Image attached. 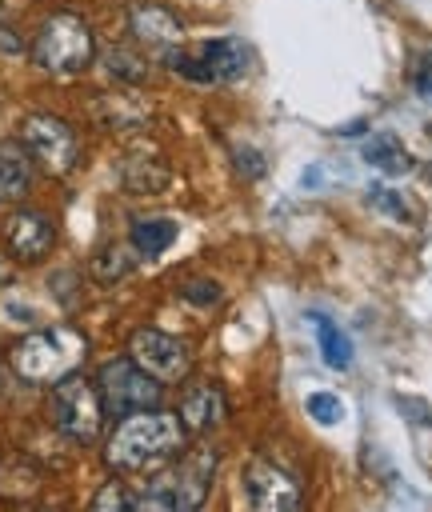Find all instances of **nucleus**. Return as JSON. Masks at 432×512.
Wrapping results in <instances>:
<instances>
[{
	"label": "nucleus",
	"mask_w": 432,
	"mask_h": 512,
	"mask_svg": "<svg viewBox=\"0 0 432 512\" xmlns=\"http://www.w3.org/2000/svg\"><path fill=\"white\" fill-rule=\"evenodd\" d=\"M184 424L176 412H160V408H144V412H128L120 416L116 432L108 436L104 460L116 472H148L168 464L176 452H184Z\"/></svg>",
	"instance_id": "nucleus-1"
},
{
	"label": "nucleus",
	"mask_w": 432,
	"mask_h": 512,
	"mask_svg": "<svg viewBox=\"0 0 432 512\" xmlns=\"http://www.w3.org/2000/svg\"><path fill=\"white\" fill-rule=\"evenodd\" d=\"M84 352H88V340L76 328L56 324V328L28 332L16 344L12 348V368L28 384H56L68 372H76V364L84 360Z\"/></svg>",
	"instance_id": "nucleus-2"
},
{
	"label": "nucleus",
	"mask_w": 432,
	"mask_h": 512,
	"mask_svg": "<svg viewBox=\"0 0 432 512\" xmlns=\"http://www.w3.org/2000/svg\"><path fill=\"white\" fill-rule=\"evenodd\" d=\"M216 472V452L212 448H196L188 456H180V464H172L168 472H160L140 496H132V508L140 512H192L204 504L208 484Z\"/></svg>",
	"instance_id": "nucleus-3"
},
{
	"label": "nucleus",
	"mask_w": 432,
	"mask_h": 512,
	"mask_svg": "<svg viewBox=\"0 0 432 512\" xmlns=\"http://www.w3.org/2000/svg\"><path fill=\"white\" fill-rule=\"evenodd\" d=\"M92 56H96L92 28L76 12H52L32 40V60L52 76H80L92 64Z\"/></svg>",
	"instance_id": "nucleus-4"
},
{
	"label": "nucleus",
	"mask_w": 432,
	"mask_h": 512,
	"mask_svg": "<svg viewBox=\"0 0 432 512\" xmlns=\"http://www.w3.org/2000/svg\"><path fill=\"white\" fill-rule=\"evenodd\" d=\"M20 148L32 156V164H40L48 176H68L80 160V136L68 120L52 116V112H32L20 120L16 128Z\"/></svg>",
	"instance_id": "nucleus-5"
},
{
	"label": "nucleus",
	"mask_w": 432,
	"mask_h": 512,
	"mask_svg": "<svg viewBox=\"0 0 432 512\" xmlns=\"http://www.w3.org/2000/svg\"><path fill=\"white\" fill-rule=\"evenodd\" d=\"M48 416L52 424L76 440V444H92L104 428V400H100V388L88 384L84 376L68 372L64 380H56L52 388V400H48Z\"/></svg>",
	"instance_id": "nucleus-6"
},
{
	"label": "nucleus",
	"mask_w": 432,
	"mask_h": 512,
	"mask_svg": "<svg viewBox=\"0 0 432 512\" xmlns=\"http://www.w3.org/2000/svg\"><path fill=\"white\" fill-rule=\"evenodd\" d=\"M168 68L192 84H224V80H240L248 72V48L232 36L220 40H204L196 52H164Z\"/></svg>",
	"instance_id": "nucleus-7"
},
{
	"label": "nucleus",
	"mask_w": 432,
	"mask_h": 512,
	"mask_svg": "<svg viewBox=\"0 0 432 512\" xmlns=\"http://www.w3.org/2000/svg\"><path fill=\"white\" fill-rule=\"evenodd\" d=\"M96 388H100L104 412H108V416H116V420H120V416H128V412L156 408V404H160V396H164L160 380H156V376H148L140 364H132V356H128V360H108V364L100 368Z\"/></svg>",
	"instance_id": "nucleus-8"
},
{
	"label": "nucleus",
	"mask_w": 432,
	"mask_h": 512,
	"mask_svg": "<svg viewBox=\"0 0 432 512\" xmlns=\"http://www.w3.org/2000/svg\"><path fill=\"white\" fill-rule=\"evenodd\" d=\"M128 356H132V364H140L160 384H176L192 368V348L180 336H168L160 328H136L128 340Z\"/></svg>",
	"instance_id": "nucleus-9"
},
{
	"label": "nucleus",
	"mask_w": 432,
	"mask_h": 512,
	"mask_svg": "<svg viewBox=\"0 0 432 512\" xmlns=\"http://www.w3.org/2000/svg\"><path fill=\"white\" fill-rule=\"evenodd\" d=\"M244 492H248V504L252 508H264V512H292L300 508V488L296 480L276 468L272 460H248L244 468Z\"/></svg>",
	"instance_id": "nucleus-10"
},
{
	"label": "nucleus",
	"mask_w": 432,
	"mask_h": 512,
	"mask_svg": "<svg viewBox=\"0 0 432 512\" xmlns=\"http://www.w3.org/2000/svg\"><path fill=\"white\" fill-rule=\"evenodd\" d=\"M4 244L20 264H36V260H44L52 252L56 224L36 208H20V212H12L4 220Z\"/></svg>",
	"instance_id": "nucleus-11"
},
{
	"label": "nucleus",
	"mask_w": 432,
	"mask_h": 512,
	"mask_svg": "<svg viewBox=\"0 0 432 512\" xmlns=\"http://www.w3.org/2000/svg\"><path fill=\"white\" fill-rule=\"evenodd\" d=\"M128 28L140 44H148L156 52H172L184 40V24L164 4H132L128 8Z\"/></svg>",
	"instance_id": "nucleus-12"
},
{
	"label": "nucleus",
	"mask_w": 432,
	"mask_h": 512,
	"mask_svg": "<svg viewBox=\"0 0 432 512\" xmlns=\"http://www.w3.org/2000/svg\"><path fill=\"white\" fill-rule=\"evenodd\" d=\"M224 412H228V400H224V388L220 384H192L184 396H180V424H184V432H208V428H216L220 420H224Z\"/></svg>",
	"instance_id": "nucleus-13"
},
{
	"label": "nucleus",
	"mask_w": 432,
	"mask_h": 512,
	"mask_svg": "<svg viewBox=\"0 0 432 512\" xmlns=\"http://www.w3.org/2000/svg\"><path fill=\"white\" fill-rule=\"evenodd\" d=\"M168 180H172V172L160 156H124V164H120V184L136 196H156L160 188H168Z\"/></svg>",
	"instance_id": "nucleus-14"
},
{
	"label": "nucleus",
	"mask_w": 432,
	"mask_h": 512,
	"mask_svg": "<svg viewBox=\"0 0 432 512\" xmlns=\"http://www.w3.org/2000/svg\"><path fill=\"white\" fill-rule=\"evenodd\" d=\"M132 248L140 252V256H148V260H156L160 252H168L172 248V240L180 236V224L176 220H168V216H148V220H132Z\"/></svg>",
	"instance_id": "nucleus-15"
},
{
	"label": "nucleus",
	"mask_w": 432,
	"mask_h": 512,
	"mask_svg": "<svg viewBox=\"0 0 432 512\" xmlns=\"http://www.w3.org/2000/svg\"><path fill=\"white\" fill-rule=\"evenodd\" d=\"M364 160H368L372 168L388 172V176H404V172L412 168V156H408V148H404V140H400L396 132H376V136L364 144Z\"/></svg>",
	"instance_id": "nucleus-16"
},
{
	"label": "nucleus",
	"mask_w": 432,
	"mask_h": 512,
	"mask_svg": "<svg viewBox=\"0 0 432 512\" xmlns=\"http://www.w3.org/2000/svg\"><path fill=\"white\" fill-rule=\"evenodd\" d=\"M96 112H100V120H104L108 128H116V132H136V128L148 124V108H144L136 96H100V100H96Z\"/></svg>",
	"instance_id": "nucleus-17"
},
{
	"label": "nucleus",
	"mask_w": 432,
	"mask_h": 512,
	"mask_svg": "<svg viewBox=\"0 0 432 512\" xmlns=\"http://www.w3.org/2000/svg\"><path fill=\"white\" fill-rule=\"evenodd\" d=\"M316 320V340H320V356H324V364L328 368H348L352 364V340L332 324V320H324V316H312Z\"/></svg>",
	"instance_id": "nucleus-18"
},
{
	"label": "nucleus",
	"mask_w": 432,
	"mask_h": 512,
	"mask_svg": "<svg viewBox=\"0 0 432 512\" xmlns=\"http://www.w3.org/2000/svg\"><path fill=\"white\" fill-rule=\"evenodd\" d=\"M104 68H108V76H116V80H124V84H140V80L148 76L144 60H140V56H132L128 48H108Z\"/></svg>",
	"instance_id": "nucleus-19"
},
{
	"label": "nucleus",
	"mask_w": 432,
	"mask_h": 512,
	"mask_svg": "<svg viewBox=\"0 0 432 512\" xmlns=\"http://www.w3.org/2000/svg\"><path fill=\"white\" fill-rule=\"evenodd\" d=\"M28 192V168L16 156H0V200H20Z\"/></svg>",
	"instance_id": "nucleus-20"
},
{
	"label": "nucleus",
	"mask_w": 432,
	"mask_h": 512,
	"mask_svg": "<svg viewBox=\"0 0 432 512\" xmlns=\"http://www.w3.org/2000/svg\"><path fill=\"white\" fill-rule=\"evenodd\" d=\"M96 276L100 280H120V276H128V268H132V256H128V248H120V244H108V248H100V256H96Z\"/></svg>",
	"instance_id": "nucleus-21"
},
{
	"label": "nucleus",
	"mask_w": 432,
	"mask_h": 512,
	"mask_svg": "<svg viewBox=\"0 0 432 512\" xmlns=\"http://www.w3.org/2000/svg\"><path fill=\"white\" fill-rule=\"evenodd\" d=\"M308 412H312V420H320V424L344 420V404H340V396H332V392H312V396H308Z\"/></svg>",
	"instance_id": "nucleus-22"
},
{
	"label": "nucleus",
	"mask_w": 432,
	"mask_h": 512,
	"mask_svg": "<svg viewBox=\"0 0 432 512\" xmlns=\"http://www.w3.org/2000/svg\"><path fill=\"white\" fill-rule=\"evenodd\" d=\"M180 296L188 304H196V308H212V304H220V284L216 280H188L180 288Z\"/></svg>",
	"instance_id": "nucleus-23"
},
{
	"label": "nucleus",
	"mask_w": 432,
	"mask_h": 512,
	"mask_svg": "<svg viewBox=\"0 0 432 512\" xmlns=\"http://www.w3.org/2000/svg\"><path fill=\"white\" fill-rule=\"evenodd\" d=\"M92 508H96V512H120V508H132V496H128L116 480H108V484L92 496Z\"/></svg>",
	"instance_id": "nucleus-24"
},
{
	"label": "nucleus",
	"mask_w": 432,
	"mask_h": 512,
	"mask_svg": "<svg viewBox=\"0 0 432 512\" xmlns=\"http://www.w3.org/2000/svg\"><path fill=\"white\" fill-rule=\"evenodd\" d=\"M232 160H236V172H240V176H248V180L264 176V156H260L256 148H248V144H244V148H236V152H232Z\"/></svg>",
	"instance_id": "nucleus-25"
},
{
	"label": "nucleus",
	"mask_w": 432,
	"mask_h": 512,
	"mask_svg": "<svg viewBox=\"0 0 432 512\" xmlns=\"http://www.w3.org/2000/svg\"><path fill=\"white\" fill-rule=\"evenodd\" d=\"M368 196H372V204H376V208H384L388 216H396V220H404V216H408V204L400 200V192H392V188H372Z\"/></svg>",
	"instance_id": "nucleus-26"
},
{
	"label": "nucleus",
	"mask_w": 432,
	"mask_h": 512,
	"mask_svg": "<svg viewBox=\"0 0 432 512\" xmlns=\"http://www.w3.org/2000/svg\"><path fill=\"white\" fill-rule=\"evenodd\" d=\"M0 52H20L16 32H12V28H4V24H0Z\"/></svg>",
	"instance_id": "nucleus-27"
},
{
	"label": "nucleus",
	"mask_w": 432,
	"mask_h": 512,
	"mask_svg": "<svg viewBox=\"0 0 432 512\" xmlns=\"http://www.w3.org/2000/svg\"><path fill=\"white\" fill-rule=\"evenodd\" d=\"M420 92H432V72H424V76H420Z\"/></svg>",
	"instance_id": "nucleus-28"
}]
</instances>
